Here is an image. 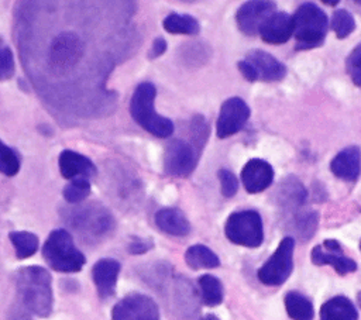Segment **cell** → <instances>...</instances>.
<instances>
[{
	"instance_id": "1",
	"label": "cell",
	"mask_w": 361,
	"mask_h": 320,
	"mask_svg": "<svg viewBox=\"0 0 361 320\" xmlns=\"http://www.w3.org/2000/svg\"><path fill=\"white\" fill-rule=\"evenodd\" d=\"M137 0H18L20 59L42 103L58 117L111 113L107 80L140 42Z\"/></svg>"
},
{
	"instance_id": "2",
	"label": "cell",
	"mask_w": 361,
	"mask_h": 320,
	"mask_svg": "<svg viewBox=\"0 0 361 320\" xmlns=\"http://www.w3.org/2000/svg\"><path fill=\"white\" fill-rule=\"evenodd\" d=\"M17 295L24 307L39 317L49 316L52 310L51 276L41 266H25L16 273Z\"/></svg>"
},
{
	"instance_id": "3",
	"label": "cell",
	"mask_w": 361,
	"mask_h": 320,
	"mask_svg": "<svg viewBox=\"0 0 361 320\" xmlns=\"http://www.w3.org/2000/svg\"><path fill=\"white\" fill-rule=\"evenodd\" d=\"M157 89L151 82L140 83L130 101V113L135 123L149 134L166 138L173 133V123L155 111Z\"/></svg>"
},
{
	"instance_id": "4",
	"label": "cell",
	"mask_w": 361,
	"mask_h": 320,
	"mask_svg": "<svg viewBox=\"0 0 361 320\" xmlns=\"http://www.w3.org/2000/svg\"><path fill=\"white\" fill-rule=\"evenodd\" d=\"M295 49L306 51L317 48L324 42L327 35V16L313 3H303L292 16Z\"/></svg>"
},
{
	"instance_id": "5",
	"label": "cell",
	"mask_w": 361,
	"mask_h": 320,
	"mask_svg": "<svg viewBox=\"0 0 361 320\" xmlns=\"http://www.w3.org/2000/svg\"><path fill=\"white\" fill-rule=\"evenodd\" d=\"M63 217L69 227L86 238H99L113 230L114 219L100 203L73 204L63 210Z\"/></svg>"
},
{
	"instance_id": "6",
	"label": "cell",
	"mask_w": 361,
	"mask_h": 320,
	"mask_svg": "<svg viewBox=\"0 0 361 320\" xmlns=\"http://www.w3.org/2000/svg\"><path fill=\"white\" fill-rule=\"evenodd\" d=\"M45 262L58 272H78L86 262L85 255L79 251L72 235L62 228L51 231L42 247Z\"/></svg>"
},
{
	"instance_id": "7",
	"label": "cell",
	"mask_w": 361,
	"mask_h": 320,
	"mask_svg": "<svg viewBox=\"0 0 361 320\" xmlns=\"http://www.w3.org/2000/svg\"><path fill=\"white\" fill-rule=\"evenodd\" d=\"M224 233L226 237L237 245L250 248L259 247L264 240L259 213L255 210H240L231 213L226 221Z\"/></svg>"
},
{
	"instance_id": "8",
	"label": "cell",
	"mask_w": 361,
	"mask_h": 320,
	"mask_svg": "<svg viewBox=\"0 0 361 320\" xmlns=\"http://www.w3.org/2000/svg\"><path fill=\"white\" fill-rule=\"evenodd\" d=\"M293 250L295 240L292 237L282 238L275 252L258 269V279L271 286L282 285L293 269Z\"/></svg>"
},
{
	"instance_id": "9",
	"label": "cell",
	"mask_w": 361,
	"mask_h": 320,
	"mask_svg": "<svg viewBox=\"0 0 361 320\" xmlns=\"http://www.w3.org/2000/svg\"><path fill=\"white\" fill-rule=\"evenodd\" d=\"M200 149L183 140L171 141L164 152V169L171 176H188L197 164Z\"/></svg>"
},
{
	"instance_id": "10",
	"label": "cell",
	"mask_w": 361,
	"mask_h": 320,
	"mask_svg": "<svg viewBox=\"0 0 361 320\" xmlns=\"http://www.w3.org/2000/svg\"><path fill=\"white\" fill-rule=\"evenodd\" d=\"M113 320H159L157 303L147 295L130 293L118 300L111 312Z\"/></svg>"
},
{
	"instance_id": "11",
	"label": "cell",
	"mask_w": 361,
	"mask_h": 320,
	"mask_svg": "<svg viewBox=\"0 0 361 320\" xmlns=\"http://www.w3.org/2000/svg\"><path fill=\"white\" fill-rule=\"evenodd\" d=\"M275 3L272 0H248L235 13V23L238 30L245 35H255L259 27L268 17L275 13Z\"/></svg>"
},
{
	"instance_id": "12",
	"label": "cell",
	"mask_w": 361,
	"mask_h": 320,
	"mask_svg": "<svg viewBox=\"0 0 361 320\" xmlns=\"http://www.w3.org/2000/svg\"><path fill=\"white\" fill-rule=\"evenodd\" d=\"M250 117V107L240 97L227 99L219 113L216 133L219 138H227L238 133Z\"/></svg>"
},
{
	"instance_id": "13",
	"label": "cell",
	"mask_w": 361,
	"mask_h": 320,
	"mask_svg": "<svg viewBox=\"0 0 361 320\" xmlns=\"http://www.w3.org/2000/svg\"><path fill=\"white\" fill-rule=\"evenodd\" d=\"M312 262L314 265H330L340 275L357 269V262L344 255L340 242L336 240H324L323 244L316 245L312 250Z\"/></svg>"
},
{
	"instance_id": "14",
	"label": "cell",
	"mask_w": 361,
	"mask_h": 320,
	"mask_svg": "<svg viewBox=\"0 0 361 320\" xmlns=\"http://www.w3.org/2000/svg\"><path fill=\"white\" fill-rule=\"evenodd\" d=\"M306 197H307V192H306L305 186L295 176L285 178L279 183V186L276 189V195H275V200H276L279 209L282 210L283 217L303 209Z\"/></svg>"
},
{
	"instance_id": "15",
	"label": "cell",
	"mask_w": 361,
	"mask_h": 320,
	"mask_svg": "<svg viewBox=\"0 0 361 320\" xmlns=\"http://www.w3.org/2000/svg\"><path fill=\"white\" fill-rule=\"evenodd\" d=\"M245 61L252 66L257 75V80L275 82L283 79L286 75L285 65L267 51L251 49L250 52H247Z\"/></svg>"
},
{
	"instance_id": "16",
	"label": "cell",
	"mask_w": 361,
	"mask_h": 320,
	"mask_svg": "<svg viewBox=\"0 0 361 320\" xmlns=\"http://www.w3.org/2000/svg\"><path fill=\"white\" fill-rule=\"evenodd\" d=\"M241 180L248 193H259L271 186L274 180V169L264 159H250L241 171Z\"/></svg>"
},
{
	"instance_id": "17",
	"label": "cell",
	"mask_w": 361,
	"mask_h": 320,
	"mask_svg": "<svg viewBox=\"0 0 361 320\" xmlns=\"http://www.w3.org/2000/svg\"><path fill=\"white\" fill-rule=\"evenodd\" d=\"M258 34L261 38L274 45L285 44L293 35V21L288 13H274L271 17L265 20V23L259 27Z\"/></svg>"
},
{
	"instance_id": "18",
	"label": "cell",
	"mask_w": 361,
	"mask_h": 320,
	"mask_svg": "<svg viewBox=\"0 0 361 320\" xmlns=\"http://www.w3.org/2000/svg\"><path fill=\"white\" fill-rule=\"evenodd\" d=\"M59 172L65 179H76V178H92L97 173L94 164L85 155L65 149L59 154Z\"/></svg>"
},
{
	"instance_id": "19",
	"label": "cell",
	"mask_w": 361,
	"mask_h": 320,
	"mask_svg": "<svg viewBox=\"0 0 361 320\" xmlns=\"http://www.w3.org/2000/svg\"><path fill=\"white\" fill-rule=\"evenodd\" d=\"M120 272V264L111 258H103L97 261L92 268L93 282L97 293L102 299H107L114 295L116 283Z\"/></svg>"
},
{
	"instance_id": "20",
	"label": "cell",
	"mask_w": 361,
	"mask_h": 320,
	"mask_svg": "<svg viewBox=\"0 0 361 320\" xmlns=\"http://www.w3.org/2000/svg\"><path fill=\"white\" fill-rule=\"evenodd\" d=\"M330 169L343 180H355L361 171V149L357 145L341 149L331 159Z\"/></svg>"
},
{
	"instance_id": "21",
	"label": "cell",
	"mask_w": 361,
	"mask_h": 320,
	"mask_svg": "<svg viewBox=\"0 0 361 320\" xmlns=\"http://www.w3.org/2000/svg\"><path fill=\"white\" fill-rule=\"evenodd\" d=\"M157 227L171 235H186L190 231V224L182 210L165 207L155 213Z\"/></svg>"
},
{
	"instance_id": "22",
	"label": "cell",
	"mask_w": 361,
	"mask_h": 320,
	"mask_svg": "<svg viewBox=\"0 0 361 320\" xmlns=\"http://www.w3.org/2000/svg\"><path fill=\"white\" fill-rule=\"evenodd\" d=\"M283 220H285L286 228L290 233H293L299 240H309L317 228L319 214H317V211L306 210L303 207V209L286 216Z\"/></svg>"
},
{
	"instance_id": "23",
	"label": "cell",
	"mask_w": 361,
	"mask_h": 320,
	"mask_svg": "<svg viewBox=\"0 0 361 320\" xmlns=\"http://www.w3.org/2000/svg\"><path fill=\"white\" fill-rule=\"evenodd\" d=\"M358 312L345 296H334L320 307V320H357Z\"/></svg>"
},
{
	"instance_id": "24",
	"label": "cell",
	"mask_w": 361,
	"mask_h": 320,
	"mask_svg": "<svg viewBox=\"0 0 361 320\" xmlns=\"http://www.w3.org/2000/svg\"><path fill=\"white\" fill-rule=\"evenodd\" d=\"M285 309L292 320H313L314 316L312 302L296 290H290L285 295Z\"/></svg>"
},
{
	"instance_id": "25",
	"label": "cell",
	"mask_w": 361,
	"mask_h": 320,
	"mask_svg": "<svg viewBox=\"0 0 361 320\" xmlns=\"http://www.w3.org/2000/svg\"><path fill=\"white\" fill-rule=\"evenodd\" d=\"M185 261L192 269L216 268L220 265L219 257L210 248L202 244L189 247L185 252Z\"/></svg>"
},
{
	"instance_id": "26",
	"label": "cell",
	"mask_w": 361,
	"mask_h": 320,
	"mask_svg": "<svg viewBox=\"0 0 361 320\" xmlns=\"http://www.w3.org/2000/svg\"><path fill=\"white\" fill-rule=\"evenodd\" d=\"M162 27L169 34H185V35H195L200 30V25L195 17L189 14H178V13L168 14L162 21Z\"/></svg>"
},
{
	"instance_id": "27",
	"label": "cell",
	"mask_w": 361,
	"mask_h": 320,
	"mask_svg": "<svg viewBox=\"0 0 361 320\" xmlns=\"http://www.w3.org/2000/svg\"><path fill=\"white\" fill-rule=\"evenodd\" d=\"M202 302L206 306H217L223 302V285L213 275H202L199 278Z\"/></svg>"
},
{
	"instance_id": "28",
	"label": "cell",
	"mask_w": 361,
	"mask_h": 320,
	"mask_svg": "<svg viewBox=\"0 0 361 320\" xmlns=\"http://www.w3.org/2000/svg\"><path fill=\"white\" fill-rule=\"evenodd\" d=\"M8 238L16 250L17 258L20 259L34 255L38 250V238L30 231H13Z\"/></svg>"
},
{
	"instance_id": "29",
	"label": "cell",
	"mask_w": 361,
	"mask_h": 320,
	"mask_svg": "<svg viewBox=\"0 0 361 320\" xmlns=\"http://www.w3.org/2000/svg\"><path fill=\"white\" fill-rule=\"evenodd\" d=\"M89 195H90V183H89V179L86 178L72 179L63 187V197L71 204L83 202Z\"/></svg>"
},
{
	"instance_id": "30",
	"label": "cell",
	"mask_w": 361,
	"mask_h": 320,
	"mask_svg": "<svg viewBox=\"0 0 361 320\" xmlns=\"http://www.w3.org/2000/svg\"><path fill=\"white\" fill-rule=\"evenodd\" d=\"M331 28L336 32L337 38L343 39V38L348 37L355 28V21H354L353 14L344 8L336 10L331 17Z\"/></svg>"
},
{
	"instance_id": "31",
	"label": "cell",
	"mask_w": 361,
	"mask_h": 320,
	"mask_svg": "<svg viewBox=\"0 0 361 320\" xmlns=\"http://www.w3.org/2000/svg\"><path fill=\"white\" fill-rule=\"evenodd\" d=\"M20 171V158L17 152L0 140V172L6 176H14Z\"/></svg>"
},
{
	"instance_id": "32",
	"label": "cell",
	"mask_w": 361,
	"mask_h": 320,
	"mask_svg": "<svg viewBox=\"0 0 361 320\" xmlns=\"http://www.w3.org/2000/svg\"><path fill=\"white\" fill-rule=\"evenodd\" d=\"M16 72V62L13 51L0 39V80L13 78Z\"/></svg>"
},
{
	"instance_id": "33",
	"label": "cell",
	"mask_w": 361,
	"mask_h": 320,
	"mask_svg": "<svg viewBox=\"0 0 361 320\" xmlns=\"http://www.w3.org/2000/svg\"><path fill=\"white\" fill-rule=\"evenodd\" d=\"M217 175H219V179H220V186H221L223 196H226V197L234 196L238 190V180H237L235 175L228 169H220Z\"/></svg>"
},
{
	"instance_id": "34",
	"label": "cell",
	"mask_w": 361,
	"mask_h": 320,
	"mask_svg": "<svg viewBox=\"0 0 361 320\" xmlns=\"http://www.w3.org/2000/svg\"><path fill=\"white\" fill-rule=\"evenodd\" d=\"M151 247H152V244H151L149 241H144V240H141V238H135L133 242H130L128 250H130V252H133L134 255H138V254H142V252L148 251Z\"/></svg>"
},
{
	"instance_id": "35",
	"label": "cell",
	"mask_w": 361,
	"mask_h": 320,
	"mask_svg": "<svg viewBox=\"0 0 361 320\" xmlns=\"http://www.w3.org/2000/svg\"><path fill=\"white\" fill-rule=\"evenodd\" d=\"M237 66H238V70L241 72V75H243L247 80H250V82H255V80H257V75H255L252 66H251L245 59L240 61V62L237 63Z\"/></svg>"
},
{
	"instance_id": "36",
	"label": "cell",
	"mask_w": 361,
	"mask_h": 320,
	"mask_svg": "<svg viewBox=\"0 0 361 320\" xmlns=\"http://www.w3.org/2000/svg\"><path fill=\"white\" fill-rule=\"evenodd\" d=\"M361 65V44H358L347 58V69H353Z\"/></svg>"
},
{
	"instance_id": "37",
	"label": "cell",
	"mask_w": 361,
	"mask_h": 320,
	"mask_svg": "<svg viewBox=\"0 0 361 320\" xmlns=\"http://www.w3.org/2000/svg\"><path fill=\"white\" fill-rule=\"evenodd\" d=\"M166 51V41L164 38H157L154 42H152V47L149 49V58H158L161 56L164 52Z\"/></svg>"
},
{
	"instance_id": "38",
	"label": "cell",
	"mask_w": 361,
	"mask_h": 320,
	"mask_svg": "<svg viewBox=\"0 0 361 320\" xmlns=\"http://www.w3.org/2000/svg\"><path fill=\"white\" fill-rule=\"evenodd\" d=\"M348 73L351 75V79L353 82L361 89V65L357 66V68H353L348 70Z\"/></svg>"
},
{
	"instance_id": "39",
	"label": "cell",
	"mask_w": 361,
	"mask_h": 320,
	"mask_svg": "<svg viewBox=\"0 0 361 320\" xmlns=\"http://www.w3.org/2000/svg\"><path fill=\"white\" fill-rule=\"evenodd\" d=\"M200 320H219V317L214 316V314H206V316L202 317Z\"/></svg>"
},
{
	"instance_id": "40",
	"label": "cell",
	"mask_w": 361,
	"mask_h": 320,
	"mask_svg": "<svg viewBox=\"0 0 361 320\" xmlns=\"http://www.w3.org/2000/svg\"><path fill=\"white\" fill-rule=\"evenodd\" d=\"M320 1H323L324 4H329V6H336L340 0H320Z\"/></svg>"
},
{
	"instance_id": "41",
	"label": "cell",
	"mask_w": 361,
	"mask_h": 320,
	"mask_svg": "<svg viewBox=\"0 0 361 320\" xmlns=\"http://www.w3.org/2000/svg\"><path fill=\"white\" fill-rule=\"evenodd\" d=\"M357 299H358V304L361 306V292H358V295H357Z\"/></svg>"
},
{
	"instance_id": "42",
	"label": "cell",
	"mask_w": 361,
	"mask_h": 320,
	"mask_svg": "<svg viewBox=\"0 0 361 320\" xmlns=\"http://www.w3.org/2000/svg\"><path fill=\"white\" fill-rule=\"evenodd\" d=\"M354 1H355L357 4H360V6H361V0H354Z\"/></svg>"
},
{
	"instance_id": "43",
	"label": "cell",
	"mask_w": 361,
	"mask_h": 320,
	"mask_svg": "<svg viewBox=\"0 0 361 320\" xmlns=\"http://www.w3.org/2000/svg\"><path fill=\"white\" fill-rule=\"evenodd\" d=\"M182 1H195V0H182Z\"/></svg>"
},
{
	"instance_id": "44",
	"label": "cell",
	"mask_w": 361,
	"mask_h": 320,
	"mask_svg": "<svg viewBox=\"0 0 361 320\" xmlns=\"http://www.w3.org/2000/svg\"><path fill=\"white\" fill-rule=\"evenodd\" d=\"M360 250H361V241H360Z\"/></svg>"
}]
</instances>
